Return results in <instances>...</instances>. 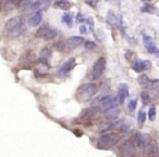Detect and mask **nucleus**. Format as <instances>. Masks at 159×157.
<instances>
[{
    "label": "nucleus",
    "instance_id": "4",
    "mask_svg": "<svg viewBox=\"0 0 159 157\" xmlns=\"http://www.w3.org/2000/svg\"><path fill=\"white\" fill-rule=\"evenodd\" d=\"M118 103H119V102H118L117 96L105 95V96H102V98H99L98 100H96L93 106L97 107L98 111L104 112V113H107V112L110 111V109L117 107Z\"/></svg>",
    "mask_w": 159,
    "mask_h": 157
},
{
    "label": "nucleus",
    "instance_id": "15",
    "mask_svg": "<svg viewBox=\"0 0 159 157\" xmlns=\"http://www.w3.org/2000/svg\"><path fill=\"white\" fill-rule=\"evenodd\" d=\"M129 94H130V92H129V86L126 83H121L119 86V89H118V93H117L118 102L120 104L124 103V101L129 96Z\"/></svg>",
    "mask_w": 159,
    "mask_h": 157
},
{
    "label": "nucleus",
    "instance_id": "28",
    "mask_svg": "<svg viewBox=\"0 0 159 157\" xmlns=\"http://www.w3.org/2000/svg\"><path fill=\"white\" fill-rule=\"evenodd\" d=\"M80 33H81V34H87L86 26H85V25H82V26H80Z\"/></svg>",
    "mask_w": 159,
    "mask_h": 157
},
{
    "label": "nucleus",
    "instance_id": "24",
    "mask_svg": "<svg viewBox=\"0 0 159 157\" xmlns=\"http://www.w3.org/2000/svg\"><path fill=\"white\" fill-rule=\"evenodd\" d=\"M148 118L150 121H154L156 119V106H154V105H152L148 109Z\"/></svg>",
    "mask_w": 159,
    "mask_h": 157
},
{
    "label": "nucleus",
    "instance_id": "2",
    "mask_svg": "<svg viewBox=\"0 0 159 157\" xmlns=\"http://www.w3.org/2000/svg\"><path fill=\"white\" fill-rule=\"evenodd\" d=\"M96 93H97V86L95 83H83L77 88L75 96L81 102H87L92 100Z\"/></svg>",
    "mask_w": 159,
    "mask_h": 157
},
{
    "label": "nucleus",
    "instance_id": "11",
    "mask_svg": "<svg viewBox=\"0 0 159 157\" xmlns=\"http://www.w3.org/2000/svg\"><path fill=\"white\" fill-rule=\"evenodd\" d=\"M76 65V62L74 59H69L68 61H66L63 64L61 65V67L57 70V76L60 78H66L69 75V73L73 70Z\"/></svg>",
    "mask_w": 159,
    "mask_h": 157
},
{
    "label": "nucleus",
    "instance_id": "14",
    "mask_svg": "<svg viewBox=\"0 0 159 157\" xmlns=\"http://www.w3.org/2000/svg\"><path fill=\"white\" fill-rule=\"evenodd\" d=\"M135 141L137 142L139 147L144 148V150H146L150 145V137L148 133L145 132H137L135 135Z\"/></svg>",
    "mask_w": 159,
    "mask_h": 157
},
{
    "label": "nucleus",
    "instance_id": "3",
    "mask_svg": "<svg viewBox=\"0 0 159 157\" xmlns=\"http://www.w3.org/2000/svg\"><path fill=\"white\" fill-rule=\"evenodd\" d=\"M120 135L116 132H109L102 134L97 140V147L100 150H109L113 147L120 141Z\"/></svg>",
    "mask_w": 159,
    "mask_h": 157
},
{
    "label": "nucleus",
    "instance_id": "5",
    "mask_svg": "<svg viewBox=\"0 0 159 157\" xmlns=\"http://www.w3.org/2000/svg\"><path fill=\"white\" fill-rule=\"evenodd\" d=\"M119 157H135L136 156V147L132 140H125L118 148Z\"/></svg>",
    "mask_w": 159,
    "mask_h": 157
},
{
    "label": "nucleus",
    "instance_id": "9",
    "mask_svg": "<svg viewBox=\"0 0 159 157\" xmlns=\"http://www.w3.org/2000/svg\"><path fill=\"white\" fill-rule=\"evenodd\" d=\"M84 42V38L81 37V36H72V37L68 38L66 41L62 44L61 49L66 52H69V51L73 50L76 47H79L80 45H82Z\"/></svg>",
    "mask_w": 159,
    "mask_h": 157
},
{
    "label": "nucleus",
    "instance_id": "26",
    "mask_svg": "<svg viewBox=\"0 0 159 157\" xmlns=\"http://www.w3.org/2000/svg\"><path fill=\"white\" fill-rule=\"evenodd\" d=\"M21 2H22V1H19V0H16V1H7V2H6V8L11 9V8H14V7H16V6H19Z\"/></svg>",
    "mask_w": 159,
    "mask_h": 157
},
{
    "label": "nucleus",
    "instance_id": "22",
    "mask_svg": "<svg viewBox=\"0 0 159 157\" xmlns=\"http://www.w3.org/2000/svg\"><path fill=\"white\" fill-rule=\"evenodd\" d=\"M141 11L145 12V13H155V12H156V9H155L152 6H150L149 3H145V5L141 8Z\"/></svg>",
    "mask_w": 159,
    "mask_h": 157
},
{
    "label": "nucleus",
    "instance_id": "31",
    "mask_svg": "<svg viewBox=\"0 0 159 157\" xmlns=\"http://www.w3.org/2000/svg\"><path fill=\"white\" fill-rule=\"evenodd\" d=\"M0 8H1V1H0Z\"/></svg>",
    "mask_w": 159,
    "mask_h": 157
},
{
    "label": "nucleus",
    "instance_id": "20",
    "mask_svg": "<svg viewBox=\"0 0 159 157\" xmlns=\"http://www.w3.org/2000/svg\"><path fill=\"white\" fill-rule=\"evenodd\" d=\"M145 119H146V113L143 109L139 111V114H137V125H139V127H143Z\"/></svg>",
    "mask_w": 159,
    "mask_h": 157
},
{
    "label": "nucleus",
    "instance_id": "23",
    "mask_svg": "<svg viewBox=\"0 0 159 157\" xmlns=\"http://www.w3.org/2000/svg\"><path fill=\"white\" fill-rule=\"evenodd\" d=\"M141 98H142V103L143 105H147L150 102V95L147 91H143L141 93Z\"/></svg>",
    "mask_w": 159,
    "mask_h": 157
},
{
    "label": "nucleus",
    "instance_id": "17",
    "mask_svg": "<svg viewBox=\"0 0 159 157\" xmlns=\"http://www.w3.org/2000/svg\"><path fill=\"white\" fill-rule=\"evenodd\" d=\"M42 2L43 1H39V0H34V1H24V7L26 10L29 11H32V10H36V9H39L42 7ZM37 11V10H36Z\"/></svg>",
    "mask_w": 159,
    "mask_h": 157
},
{
    "label": "nucleus",
    "instance_id": "30",
    "mask_svg": "<svg viewBox=\"0 0 159 157\" xmlns=\"http://www.w3.org/2000/svg\"><path fill=\"white\" fill-rule=\"evenodd\" d=\"M156 95L159 96V89H156Z\"/></svg>",
    "mask_w": 159,
    "mask_h": 157
},
{
    "label": "nucleus",
    "instance_id": "29",
    "mask_svg": "<svg viewBox=\"0 0 159 157\" xmlns=\"http://www.w3.org/2000/svg\"><path fill=\"white\" fill-rule=\"evenodd\" d=\"M86 3L92 7H96V3H98V1H86Z\"/></svg>",
    "mask_w": 159,
    "mask_h": 157
},
{
    "label": "nucleus",
    "instance_id": "27",
    "mask_svg": "<svg viewBox=\"0 0 159 157\" xmlns=\"http://www.w3.org/2000/svg\"><path fill=\"white\" fill-rule=\"evenodd\" d=\"M84 22H86L89 26V31L91 32H94V21L92 18H89V19H84Z\"/></svg>",
    "mask_w": 159,
    "mask_h": 157
},
{
    "label": "nucleus",
    "instance_id": "10",
    "mask_svg": "<svg viewBox=\"0 0 159 157\" xmlns=\"http://www.w3.org/2000/svg\"><path fill=\"white\" fill-rule=\"evenodd\" d=\"M56 36H57V31H56V28L49 26V25H44V26H42L37 31V33H36V37L44 38V39H46V40L53 39Z\"/></svg>",
    "mask_w": 159,
    "mask_h": 157
},
{
    "label": "nucleus",
    "instance_id": "8",
    "mask_svg": "<svg viewBox=\"0 0 159 157\" xmlns=\"http://www.w3.org/2000/svg\"><path fill=\"white\" fill-rule=\"evenodd\" d=\"M137 81H139L141 87L145 88V89H148V90H156V89H158V87H159L158 79L148 78V76L146 74L139 75V78H137Z\"/></svg>",
    "mask_w": 159,
    "mask_h": 157
},
{
    "label": "nucleus",
    "instance_id": "18",
    "mask_svg": "<svg viewBox=\"0 0 159 157\" xmlns=\"http://www.w3.org/2000/svg\"><path fill=\"white\" fill-rule=\"evenodd\" d=\"M62 22L66 23L69 27H71L73 23V14L71 13V12H66V13L62 15Z\"/></svg>",
    "mask_w": 159,
    "mask_h": 157
},
{
    "label": "nucleus",
    "instance_id": "12",
    "mask_svg": "<svg viewBox=\"0 0 159 157\" xmlns=\"http://www.w3.org/2000/svg\"><path fill=\"white\" fill-rule=\"evenodd\" d=\"M143 42L144 46H145V49L149 54H152L155 57H158L159 55V48L156 46L154 39H152L150 36H147L144 34L143 35Z\"/></svg>",
    "mask_w": 159,
    "mask_h": 157
},
{
    "label": "nucleus",
    "instance_id": "7",
    "mask_svg": "<svg viewBox=\"0 0 159 157\" xmlns=\"http://www.w3.org/2000/svg\"><path fill=\"white\" fill-rule=\"evenodd\" d=\"M107 23L111 26L118 28L121 32L122 35L125 34V29H124V25H123V20H122L121 15H117L113 11H108L107 13Z\"/></svg>",
    "mask_w": 159,
    "mask_h": 157
},
{
    "label": "nucleus",
    "instance_id": "21",
    "mask_svg": "<svg viewBox=\"0 0 159 157\" xmlns=\"http://www.w3.org/2000/svg\"><path fill=\"white\" fill-rule=\"evenodd\" d=\"M119 113H120L119 108H118V107H115V108H112V109H110V111L107 112L106 115L109 119H116V118L118 117V115H119Z\"/></svg>",
    "mask_w": 159,
    "mask_h": 157
},
{
    "label": "nucleus",
    "instance_id": "16",
    "mask_svg": "<svg viewBox=\"0 0 159 157\" xmlns=\"http://www.w3.org/2000/svg\"><path fill=\"white\" fill-rule=\"evenodd\" d=\"M43 20V11L37 10L29 18V24L31 26H37Z\"/></svg>",
    "mask_w": 159,
    "mask_h": 157
},
{
    "label": "nucleus",
    "instance_id": "25",
    "mask_svg": "<svg viewBox=\"0 0 159 157\" xmlns=\"http://www.w3.org/2000/svg\"><path fill=\"white\" fill-rule=\"evenodd\" d=\"M136 104H137V100H136V99H133V100L130 101L128 107H129V111H130L131 113L135 111V108H136Z\"/></svg>",
    "mask_w": 159,
    "mask_h": 157
},
{
    "label": "nucleus",
    "instance_id": "13",
    "mask_svg": "<svg viewBox=\"0 0 159 157\" xmlns=\"http://www.w3.org/2000/svg\"><path fill=\"white\" fill-rule=\"evenodd\" d=\"M132 68L133 70H135L136 73H143L145 70H149L152 63L148 60H136V61L132 62Z\"/></svg>",
    "mask_w": 159,
    "mask_h": 157
},
{
    "label": "nucleus",
    "instance_id": "6",
    "mask_svg": "<svg viewBox=\"0 0 159 157\" xmlns=\"http://www.w3.org/2000/svg\"><path fill=\"white\" fill-rule=\"evenodd\" d=\"M106 64H107V62L104 57H99V59L94 63L93 68H92V72H91L92 80H97V79H99L100 77L104 75L105 70H106Z\"/></svg>",
    "mask_w": 159,
    "mask_h": 157
},
{
    "label": "nucleus",
    "instance_id": "1",
    "mask_svg": "<svg viewBox=\"0 0 159 157\" xmlns=\"http://www.w3.org/2000/svg\"><path fill=\"white\" fill-rule=\"evenodd\" d=\"M25 31V22L22 16H14L10 19L5 25V32L9 37H18Z\"/></svg>",
    "mask_w": 159,
    "mask_h": 157
},
{
    "label": "nucleus",
    "instance_id": "19",
    "mask_svg": "<svg viewBox=\"0 0 159 157\" xmlns=\"http://www.w3.org/2000/svg\"><path fill=\"white\" fill-rule=\"evenodd\" d=\"M55 6L57 8H60V9L62 10H68L71 8V2H69V1H66V0H60V1H56L55 2Z\"/></svg>",
    "mask_w": 159,
    "mask_h": 157
}]
</instances>
